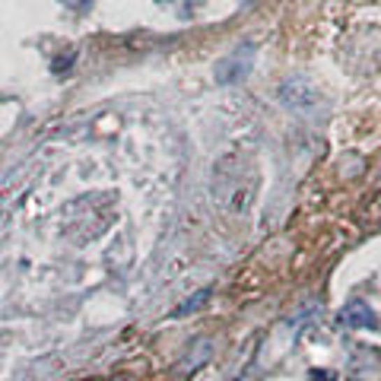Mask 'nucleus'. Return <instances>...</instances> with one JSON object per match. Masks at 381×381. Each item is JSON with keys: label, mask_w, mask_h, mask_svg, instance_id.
Instances as JSON below:
<instances>
[{"label": "nucleus", "mask_w": 381, "mask_h": 381, "mask_svg": "<svg viewBox=\"0 0 381 381\" xmlns=\"http://www.w3.org/2000/svg\"><path fill=\"white\" fill-rule=\"evenodd\" d=\"M254 51H257L254 42H245L229 57H222V61L216 64V83H222V86L242 83L245 76L251 73V67H254Z\"/></svg>", "instance_id": "nucleus-1"}, {"label": "nucleus", "mask_w": 381, "mask_h": 381, "mask_svg": "<svg viewBox=\"0 0 381 381\" xmlns=\"http://www.w3.org/2000/svg\"><path fill=\"white\" fill-rule=\"evenodd\" d=\"M340 324L343 327H368V331H375L378 327V318H375V312L368 308L366 302H350L347 308H340Z\"/></svg>", "instance_id": "nucleus-2"}, {"label": "nucleus", "mask_w": 381, "mask_h": 381, "mask_svg": "<svg viewBox=\"0 0 381 381\" xmlns=\"http://www.w3.org/2000/svg\"><path fill=\"white\" fill-rule=\"evenodd\" d=\"M207 299H210V289H201V292H197V296L185 299V302H181L178 308H175V312H172V318H185L187 312H197V308H201V305L207 302Z\"/></svg>", "instance_id": "nucleus-3"}, {"label": "nucleus", "mask_w": 381, "mask_h": 381, "mask_svg": "<svg viewBox=\"0 0 381 381\" xmlns=\"http://www.w3.org/2000/svg\"><path fill=\"white\" fill-rule=\"evenodd\" d=\"M308 381H337V375H333L331 368H315V372L308 375Z\"/></svg>", "instance_id": "nucleus-4"}, {"label": "nucleus", "mask_w": 381, "mask_h": 381, "mask_svg": "<svg viewBox=\"0 0 381 381\" xmlns=\"http://www.w3.org/2000/svg\"><path fill=\"white\" fill-rule=\"evenodd\" d=\"M73 57H76V51H67V57H57V61L51 64V70H55V73H61V70H67Z\"/></svg>", "instance_id": "nucleus-5"}, {"label": "nucleus", "mask_w": 381, "mask_h": 381, "mask_svg": "<svg viewBox=\"0 0 381 381\" xmlns=\"http://www.w3.org/2000/svg\"><path fill=\"white\" fill-rule=\"evenodd\" d=\"M64 7H70V10H86L92 3V0H61Z\"/></svg>", "instance_id": "nucleus-6"}]
</instances>
